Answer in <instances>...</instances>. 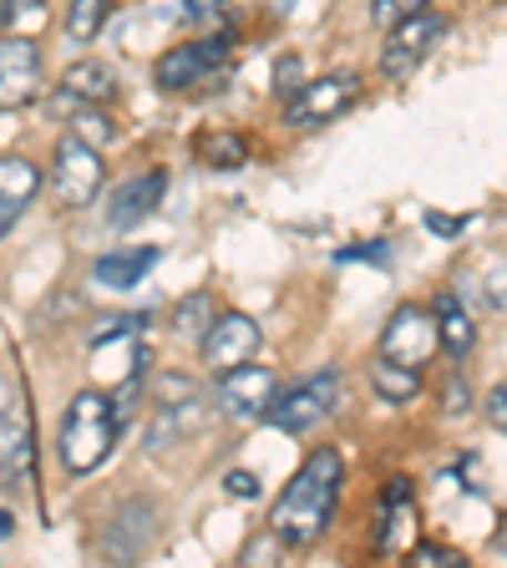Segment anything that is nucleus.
<instances>
[{
	"label": "nucleus",
	"mask_w": 507,
	"mask_h": 568,
	"mask_svg": "<svg viewBox=\"0 0 507 568\" xmlns=\"http://www.w3.org/2000/svg\"><path fill=\"white\" fill-rule=\"evenodd\" d=\"M341 483H345V462L335 447H315L300 462V473L284 483V493L274 497L270 513V528L284 538V548H310L331 532Z\"/></svg>",
	"instance_id": "f257e3e1"
},
{
	"label": "nucleus",
	"mask_w": 507,
	"mask_h": 568,
	"mask_svg": "<svg viewBox=\"0 0 507 568\" xmlns=\"http://www.w3.org/2000/svg\"><path fill=\"white\" fill-rule=\"evenodd\" d=\"M118 406H112V396L107 390H77L67 406V416H61V432H57V452H61V467H67L71 477H87L97 473L107 457H112V447H118Z\"/></svg>",
	"instance_id": "f03ea898"
},
{
	"label": "nucleus",
	"mask_w": 507,
	"mask_h": 568,
	"mask_svg": "<svg viewBox=\"0 0 507 568\" xmlns=\"http://www.w3.org/2000/svg\"><path fill=\"white\" fill-rule=\"evenodd\" d=\"M47 183L61 209H87V203H97V193H102V183H107V163L87 138L67 132V138L57 142V153H51Z\"/></svg>",
	"instance_id": "7ed1b4c3"
},
{
	"label": "nucleus",
	"mask_w": 507,
	"mask_h": 568,
	"mask_svg": "<svg viewBox=\"0 0 507 568\" xmlns=\"http://www.w3.org/2000/svg\"><path fill=\"white\" fill-rule=\"evenodd\" d=\"M229 61V31L224 36H199V41H178L173 51H163L153 67L158 92H189L203 77H219Z\"/></svg>",
	"instance_id": "20e7f679"
},
{
	"label": "nucleus",
	"mask_w": 507,
	"mask_h": 568,
	"mask_svg": "<svg viewBox=\"0 0 507 568\" xmlns=\"http://www.w3.org/2000/svg\"><path fill=\"white\" fill-rule=\"evenodd\" d=\"M355 102H361V77H355V71H331V77L305 82L284 102V122H290V128H320V122L345 118Z\"/></svg>",
	"instance_id": "39448f33"
},
{
	"label": "nucleus",
	"mask_w": 507,
	"mask_h": 568,
	"mask_svg": "<svg viewBox=\"0 0 507 568\" xmlns=\"http://www.w3.org/2000/svg\"><path fill=\"white\" fill-rule=\"evenodd\" d=\"M335 402H341V376L320 371V376H305L300 386H290L284 396H274L264 422L280 426V432H310V426H320L335 412Z\"/></svg>",
	"instance_id": "423d86ee"
},
{
	"label": "nucleus",
	"mask_w": 507,
	"mask_h": 568,
	"mask_svg": "<svg viewBox=\"0 0 507 568\" xmlns=\"http://www.w3.org/2000/svg\"><path fill=\"white\" fill-rule=\"evenodd\" d=\"M47 51L36 36H0V112H21L41 97Z\"/></svg>",
	"instance_id": "0eeeda50"
},
{
	"label": "nucleus",
	"mask_w": 507,
	"mask_h": 568,
	"mask_svg": "<svg viewBox=\"0 0 507 568\" xmlns=\"http://www.w3.org/2000/svg\"><path fill=\"white\" fill-rule=\"evenodd\" d=\"M280 396V376H274L270 366H254V361H244V366L224 371L219 376V390H213V406L229 416V422H264V412H270V402Z\"/></svg>",
	"instance_id": "6e6552de"
},
{
	"label": "nucleus",
	"mask_w": 507,
	"mask_h": 568,
	"mask_svg": "<svg viewBox=\"0 0 507 568\" xmlns=\"http://www.w3.org/2000/svg\"><path fill=\"white\" fill-rule=\"evenodd\" d=\"M442 36H447V16H437V11H416V16H406V21H396L386 51H381V71H386L391 82H406V77L437 51Z\"/></svg>",
	"instance_id": "1a4fd4ad"
},
{
	"label": "nucleus",
	"mask_w": 507,
	"mask_h": 568,
	"mask_svg": "<svg viewBox=\"0 0 507 568\" xmlns=\"http://www.w3.org/2000/svg\"><path fill=\"white\" fill-rule=\"evenodd\" d=\"M260 341H264L260 320L244 315V310H229V315H213V325L203 331V341H199V355H203V366L224 376V371L254 361V355H260Z\"/></svg>",
	"instance_id": "9d476101"
},
{
	"label": "nucleus",
	"mask_w": 507,
	"mask_h": 568,
	"mask_svg": "<svg viewBox=\"0 0 507 568\" xmlns=\"http://www.w3.org/2000/svg\"><path fill=\"white\" fill-rule=\"evenodd\" d=\"M437 351H442L437 310L402 305L396 315L386 320V331H381V355H391V361H406V366H416V371H422Z\"/></svg>",
	"instance_id": "9b49d317"
},
{
	"label": "nucleus",
	"mask_w": 507,
	"mask_h": 568,
	"mask_svg": "<svg viewBox=\"0 0 507 568\" xmlns=\"http://www.w3.org/2000/svg\"><path fill=\"white\" fill-rule=\"evenodd\" d=\"M213 416V396H203V390H193V396H183V402H168L158 406L153 426H148V447H178V442L199 437L203 426H209Z\"/></svg>",
	"instance_id": "f8f14e48"
},
{
	"label": "nucleus",
	"mask_w": 507,
	"mask_h": 568,
	"mask_svg": "<svg viewBox=\"0 0 507 568\" xmlns=\"http://www.w3.org/2000/svg\"><path fill=\"white\" fill-rule=\"evenodd\" d=\"M163 193H168V173H163V168L132 178V183H122V189L112 193V203H107V224L118 229V234H128V229H138L142 219H153L158 203H163Z\"/></svg>",
	"instance_id": "ddd939ff"
},
{
	"label": "nucleus",
	"mask_w": 507,
	"mask_h": 568,
	"mask_svg": "<svg viewBox=\"0 0 507 568\" xmlns=\"http://www.w3.org/2000/svg\"><path fill=\"white\" fill-rule=\"evenodd\" d=\"M41 193V168L21 153H6L0 158V234L31 209V199Z\"/></svg>",
	"instance_id": "4468645a"
},
{
	"label": "nucleus",
	"mask_w": 507,
	"mask_h": 568,
	"mask_svg": "<svg viewBox=\"0 0 507 568\" xmlns=\"http://www.w3.org/2000/svg\"><path fill=\"white\" fill-rule=\"evenodd\" d=\"M158 532V508L153 503H122V513L112 518V532H107V554L112 558H138L148 554V544H153Z\"/></svg>",
	"instance_id": "2eb2a0df"
},
{
	"label": "nucleus",
	"mask_w": 507,
	"mask_h": 568,
	"mask_svg": "<svg viewBox=\"0 0 507 568\" xmlns=\"http://www.w3.org/2000/svg\"><path fill=\"white\" fill-rule=\"evenodd\" d=\"M36 467V442L21 416H0V487H26Z\"/></svg>",
	"instance_id": "dca6fc26"
},
{
	"label": "nucleus",
	"mask_w": 507,
	"mask_h": 568,
	"mask_svg": "<svg viewBox=\"0 0 507 568\" xmlns=\"http://www.w3.org/2000/svg\"><path fill=\"white\" fill-rule=\"evenodd\" d=\"M163 260V248H118V254H102V260L92 264V280L102 284V290H132V284H142L148 274H153V264Z\"/></svg>",
	"instance_id": "f3484780"
},
{
	"label": "nucleus",
	"mask_w": 507,
	"mask_h": 568,
	"mask_svg": "<svg viewBox=\"0 0 507 568\" xmlns=\"http://www.w3.org/2000/svg\"><path fill=\"white\" fill-rule=\"evenodd\" d=\"M437 335H442V351H447V361H467L477 345V320L467 315V305H462L457 290H442L437 295Z\"/></svg>",
	"instance_id": "a211bd4d"
},
{
	"label": "nucleus",
	"mask_w": 507,
	"mask_h": 568,
	"mask_svg": "<svg viewBox=\"0 0 507 568\" xmlns=\"http://www.w3.org/2000/svg\"><path fill=\"white\" fill-rule=\"evenodd\" d=\"M371 390L386 406H406L422 396V371L406 366V361H391V355H376L371 361Z\"/></svg>",
	"instance_id": "6ab92c4d"
},
{
	"label": "nucleus",
	"mask_w": 507,
	"mask_h": 568,
	"mask_svg": "<svg viewBox=\"0 0 507 568\" xmlns=\"http://www.w3.org/2000/svg\"><path fill=\"white\" fill-rule=\"evenodd\" d=\"M61 92L77 97V102H102L107 106L112 97H118V77H112V67H107V61L82 57V61H71V67H67Z\"/></svg>",
	"instance_id": "aec40b11"
},
{
	"label": "nucleus",
	"mask_w": 507,
	"mask_h": 568,
	"mask_svg": "<svg viewBox=\"0 0 507 568\" xmlns=\"http://www.w3.org/2000/svg\"><path fill=\"white\" fill-rule=\"evenodd\" d=\"M371 548H376V554H406V548H416L412 497H402V503H381V523H376V532H371Z\"/></svg>",
	"instance_id": "412c9836"
},
{
	"label": "nucleus",
	"mask_w": 507,
	"mask_h": 568,
	"mask_svg": "<svg viewBox=\"0 0 507 568\" xmlns=\"http://www.w3.org/2000/svg\"><path fill=\"white\" fill-rule=\"evenodd\" d=\"M67 106H71V118H67V122H71V132H77V138H87L92 148H107V142L118 138L112 118L102 112V102H77V97L61 92V97H57V112H67Z\"/></svg>",
	"instance_id": "4be33fe9"
},
{
	"label": "nucleus",
	"mask_w": 507,
	"mask_h": 568,
	"mask_svg": "<svg viewBox=\"0 0 507 568\" xmlns=\"http://www.w3.org/2000/svg\"><path fill=\"white\" fill-rule=\"evenodd\" d=\"M193 153H199V163H209V168H244L249 142H244V132L219 128V132H199V138H193Z\"/></svg>",
	"instance_id": "5701e85b"
},
{
	"label": "nucleus",
	"mask_w": 507,
	"mask_h": 568,
	"mask_svg": "<svg viewBox=\"0 0 507 568\" xmlns=\"http://www.w3.org/2000/svg\"><path fill=\"white\" fill-rule=\"evenodd\" d=\"M112 6L118 0H71L67 6V41H77V47H92L97 36H102V26H107V16H112Z\"/></svg>",
	"instance_id": "b1692460"
},
{
	"label": "nucleus",
	"mask_w": 507,
	"mask_h": 568,
	"mask_svg": "<svg viewBox=\"0 0 507 568\" xmlns=\"http://www.w3.org/2000/svg\"><path fill=\"white\" fill-rule=\"evenodd\" d=\"M213 325V300L209 290H193V295H183L173 305V331L178 335H193V341H203V331Z\"/></svg>",
	"instance_id": "393cba45"
},
{
	"label": "nucleus",
	"mask_w": 507,
	"mask_h": 568,
	"mask_svg": "<svg viewBox=\"0 0 507 568\" xmlns=\"http://www.w3.org/2000/svg\"><path fill=\"white\" fill-rule=\"evenodd\" d=\"M142 320H148V315H102L92 331H87V341H92V345H107V341H118V335H138Z\"/></svg>",
	"instance_id": "a878e982"
},
{
	"label": "nucleus",
	"mask_w": 507,
	"mask_h": 568,
	"mask_svg": "<svg viewBox=\"0 0 507 568\" xmlns=\"http://www.w3.org/2000/svg\"><path fill=\"white\" fill-rule=\"evenodd\" d=\"M416 11H432V0H376V6H371V21H376L381 31H391L396 21H406V16H416Z\"/></svg>",
	"instance_id": "bb28decb"
},
{
	"label": "nucleus",
	"mask_w": 507,
	"mask_h": 568,
	"mask_svg": "<svg viewBox=\"0 0 507 568\" xmlns=\"http://www.w3.org/2000/svg\"><path fill=\"white\" fill-rule=\"evenodd\" d=\"M21 21H47V0H6L0 6V31H16Z\"/></svg>",
	"instance_id": "cd10ccee"
},
{
	"label": "nucleus",
	"mask_w": 507,
	"mask_h": 568,
	"mask_svg": "<svg viewBox=\"0 0 507 568\" xmlns=\"http://www.w3.org/2000/svg\"><path fill=\"white\" fill-rule=\"evenodd\" d=\"M412 564L416 568H442V564L462 568V554H457V548H442V544H416L412 548Z\"/></svg>",
	"instance_id": "c85d7f7f"
},
{
	"label": "nucleus",
	"mask_w": 507,
	"mask_h": 568,
	"mask_svg": "<svg viewBox=\"0 0 507 568\" xmlns=\"http://www.w3.org/2000/svg\"><path fill=\"white\" fill-rule=\"evenodd\" d=\"M442 412L447 416H467L473 412V390H467V381L452 376V386H442Z\"/></svg>",
	"instance_id": "c756f323"
},
{
	"label": "nucleus",
	"mask_w": 507,
	"mask_h": 568,
	"mask_svg": "<svg viewBox=\"0 0 507 568\" xmlns=\"http://www.w3.org/2000/svg\"><path fill=\"white\" fill-rule=\"evenodd\" d=\"M300 87H305V77H300V57H284L280 67H274V92H280L284 102H290V97H295Z\"/></svg>",
	"instance_id": "7c9ffc66"
},
{
	"label": "nucleus",
	"mask_w": 507,
	"mask_h": 568,
	"mask_svg": "<svg viewBox=\"0 0 507 568\" xmlns=\"http://www.w3.org/2000/svg\"><path fill=\"white\" fill-rule=\"evenodd\" d=\"M483 300H487L493 310H503V315H507V260L487 270V280H483Z\"/></svg>",
	"instance_id": "2f4dec72"
},
{
	"label": "nucleus",
	"mask_w": 507,
	"mask_h": 568,
	"mask_svg": "<svg viewBox=\"0 0 507 568\" xmlns=\"http://www.w3.org/2000/svg\"><path fill=\"white\" fill-rule=\"evenodd\" d=\"M224 493H229V497H244V503H249V497L264 493V483H260V473H249V467H234V473L224 477Z\"/></svg>",
	"instance_id": "473e14b6"
},
{
	"label": "nucleus",
	"mask_w": 507,
	"mask_h": 568,
	"mask_svg": "<svg viewBox=\"0 0 507 568\" xmlns=\"http://www.w3.org/2000/svg\"><path fill=\"white\" fill-rule=\"evenodd\" d=\"M280 548H284V538L270 528L264 538H249V544H244V564H270V558L280 554Z\"/></svg>",
	"instance_id": "72a5a7b5"
},
{
	"label": "nucleus",
	"mask_w": 507,
	"mask_h": 568,
	"mask_svg": "<svg viewBox=\"0 0 507 568\" xmlns=\"http://www.w3.org/2000/svg\"><path fill=\"white\" fill-rule=\"evenodd\" d=\"M193 390H199V386H193V376H163L153 386V396H158V406H168V402H183V396H193Z\"/></svg>",
	"instance_id": "f704fd0d"
},
{
	"label": "nucleus",
	"mask_w": 507,
	"mask_h": 568,
	"mask_svg": "<svg viewBox=\"0 0 507 568\" xmlns=\"http://www.w3.org/2000/svg\"><path fill=\"white\" fill-rule=\"evenodd\" d=\"M483 412H487V422L497 426V432H507V381H497L493 390H487V402H483Z\"/></svg>",
	"instance_id": "c9c22d12"
},
{
	"label": "nucleus",
	"mask_w": 507,
	"mask_h": 568,
	"mask_svg": "<svg viewBox=\"0 0 507 568\" xmlns=\"http://www.w3.org/2000/svg\"><path fill=\"white\" fill-rule=\"evenodd\" d=\"M224 11V0H183V21H213V16Z\"/></svg>",
	"instance_id": "e433bc0d"
},
{
	"label": "nucleus",
	"mask_w": 507,
	"mask_h": 568,
	"mask_svg": "<svg viewBox=\"0 0 507 568\" xmlns=\"http://www.w3.org/2000/svg\"><path fill=\"white\" fill-rule=\"evenodd\" d=\"M426 229H432V234H442V239H452V234H462V219H447V213H426Z\"/></svg>",
	"instance_id": "4c0bfd02"
},
{
	"label": "nucleus",
	"mask_w": 507,
	"mask_h": 568,
	"mask_svg": "<svg viewBox=\"0 0 507 568\" xmlns=\"http://www.w3.org/2000/svg\"><path fill=\"white\" fill-rule=\"evenodd\" d=\"M341 260H376V264H386V260H391V248H386V244H371V248H341Z\"/></svg>",
	"instance_id": "58836bf2"
},
{
	"label": "nucleus",
	"mask_w": 507,
	"mask_h": 568,
	"mask_svg": "<svg viewBox=\"0 0 507 568\" xmlns=\"http://www.w3.org/2000/svg\"><path fill=\"white\" fill-rule=\"evenodd\" d=\"M11 532H16V513L0 508V544H11Z\"/></svg>",
	"instance_id": "ea45409f"
},
{
	"label": "nucleus",
	"mask_w": 507,
	"mask_h": 568,
	"mask_svg": "<svg viewBox=\"0 0 507 568\" xmlns=\"http://www.w3.org/2000/svg\"><path fill=\"white\" fill-rule=\"evenodd\" d=\"M493 548H497V554H507V518H503V528H497V538H493Z\"/></svg>",
	"instance_id": "a19ab883"
}]
</instances>
